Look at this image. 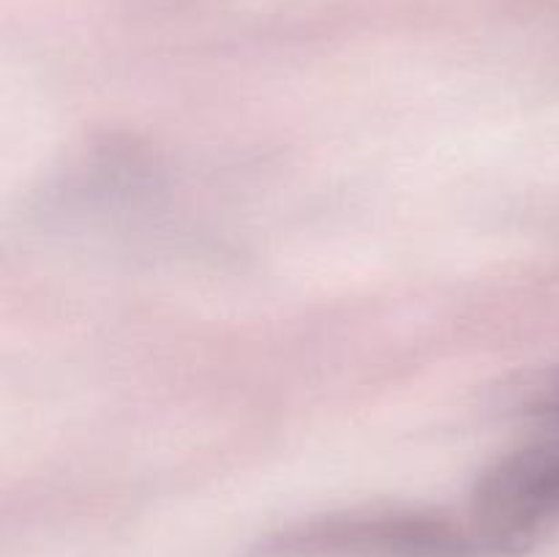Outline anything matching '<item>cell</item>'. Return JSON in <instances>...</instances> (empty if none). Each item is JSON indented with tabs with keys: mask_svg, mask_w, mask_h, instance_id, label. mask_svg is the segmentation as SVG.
I'll return each instance as SVG.
<instances>
[{
	"mask_svg": "<svg viewBox=\"0 0 559 557\" xmlns=\"http://www.w3.org/2000/svg\"><path fill=\"white\" fill-rule=\"evenodd\" d=\"M473 519L513 557L559 528V437L497 459L473 491Z\"/></svg>",
	"mask_w": 559,
	"mask_h": 557,
	"instance_id": "7a4b0ae2",
	"label": "cell"
},
{
	"mask_svg": "<svg viewBox=\"0 0 559 557\" xmlns=\"http://www.w3.org/2000/svg\"><path fill=\"white\" fill-rule=\"evenodd\" d=\"M524 413L535 415V418L551 420V424H559V366L557 369L546 371V375H540L538 380L527 388Z\"/></svg>",
	"mask_w": 559,
	"mask_h": 557,
	"instance_id": "3957f363",
	"label": "cell"
},
{
	"mask_svg": "<svg viewBox=\"0 0 559 557\" xmlns=\"http://www.w3.org/2000/svg\"><path fill=\"white\" fill-rule=\"evenodd\" d=\"M251 557H513L475 524L418 508H369L295 524Z\"/></svg>",
	"mask_w": 559,
	"mask_h": 557,
	"instance_id": "6da1fadb",
	"label": "cell"
}]
</instances>
